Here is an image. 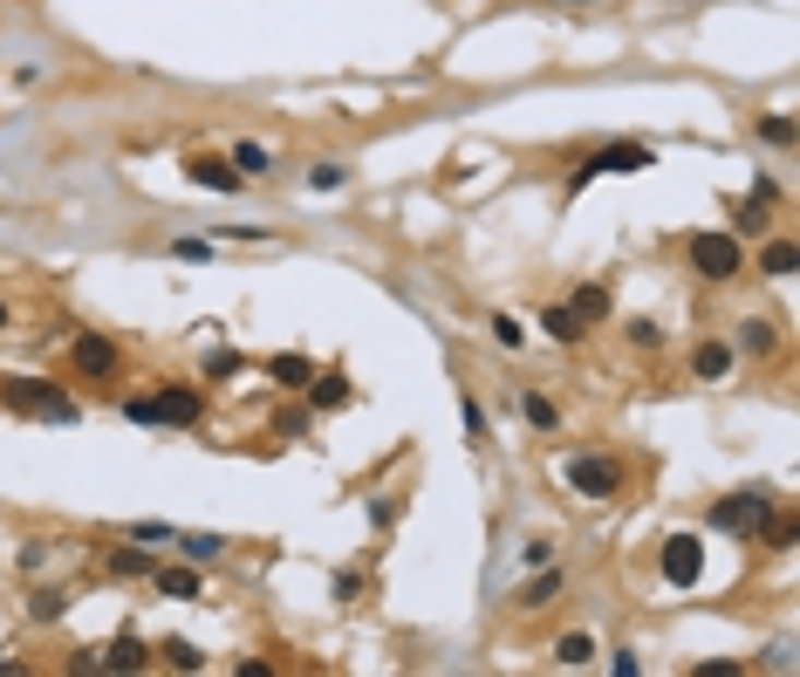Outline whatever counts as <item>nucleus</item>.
I'll use <instances>...</instances> for the list:
<instances>
[{
    "mask_svg": "<svg viewBox=\"0 0 800 677\" xmlns=\"http://www.w3.org/2000/svg\"><path fill=\"white\" fill-rule=\"evenodd\" d=\"M739 356H773V349H780V329H773L766 316H745L739 322V343H732Z\"/></svg>",
    "mask_w": 800,
    "mask_h": 677,
    "instance_id": "19",
    "label": "nucleus"
},
{
    "mask_svg": "<svg viewBox=\"0 0 800 677\" xmlns=\"http://www.w3.org/2000/svg\"><path fill=\"white\" fill-rule=\"evenodd\" d=\"M684 260H691V274H698V281L726 288V281L745 274V240H739V233H691V240H684Z\"/></svg>",
    "mask_w": 800,
    "mask_h": 677,
    "instance_id": "3",
    "label": "nucleus"
},
{
    "mask_svg": "<svg viewBox=\"0 0 800 677\" xmlns=\"http://www.w3.org/2000/svg\"><path fill=\"white\" fill-rule=\"evenodd\" d=\"M335 595H343V603H356V595H363V575H356V568H343V575H335Z\"/></svg>",
    "mask_w": 800,
    "mask_h": 677,
    "instance_id": "39",
    "label": "nucleus"
},
{
    "mask_svg": "<svg viewBox=\"0 0 800 677\" xmlns=\"http://www.w3.org/2000/svg\"><path fill=\"white\" fill-rule=\"evenodd\" d=\"M766 226H773V213H766L760 199H739V205H732V233H739V240H745V233H753V240H760Z\"/></svg>",
    "mask_w": 800,
    "mask_h": 677,
    "instance_id": "25",
    "label": "nucleus"
},
{
    "mask_svg": "<svg viewBox=\"0 0 800 677\" xmlns=\"http://www.w3.org/2000/svg\"><path fill=\"white\" fill-rule=\"evenodd\" d=\"M178 171L192 178V186H205V192H240L247 178L234 171V158H213V151H192V158H178Z\"/></svg>",
    "mask_w": 800,
    "mask_h": 677,
    "instance_id": "9",
    "label": "nucleus"
},
{
    "mask_svg": "<svg viewBox=\"0 0 800 677\" xmlns=\"http://www.w3.org/2000/svg\"><path fill=\"white\" fill-rule=\"evenodd\" d=\"M343 186H349V165H335V158L308 165V192H343Z\"/></svg>",
    "mask_w": 800,
    "mask_h": 677,
    "instance_id": "29",
    "label": "nucleus"
},
{
    "mask_svg": "<svg viewBox=\"0 0 800 677\" xmlns=\"http://www.w3.org/2000/svg\"><path fill=\"white\" fill-rule=\"evenodd\" d=\"M151 657H158V650H151L138 630H117V637H110V650H96V664H103V670H117V677L151 670Z\"/></svg>",
    "mask_w": 800,
    "mask_h": 677,
    "instance_id": "8",
    "label": "nucleus"
},
{
    "mask_svg": "<svg viewBox=\"0 0 800 677\" xmlns=\"http://www.w3.org/2000/svg\"><path fill=\"white\" fill-rule=\"evenodd\" d=\"M48 555H56V548H48V541H28V548H21V575H35V568H41Z\"/></svg>",
    "mask_w": 800,
    "mask_h": 677,
    "instance_id": "37",
    "label": "nucleus"
},
{
    "mask_svg": "<svg viewBox=\"0 0 800 677\" xmlns=\"http://www.w3.org/2000/svg\"><path fill=\"white\" fill-rule=\"evenodd\" d=\"M732 363H739L732 343H698V349H691V377H698V383H726Z\"/></svg>",
    "mask_w": 800,
    "mask_h": 677,
    "instance_id": "15",
    "label": "nucleus"
},
{
    "mask_svg": "<svg viewBox=\"0 0 800 677\" xmlns=\"http://www.w3.org/2000/svg\"><path fill=\"white\" fill-rule=\"evenodd\" d=\"M0 404L14 411V418H48V425H75L83 418V404L69 397L62 383H48V377H0Z\"/></svg>",
    "mask_w": 800,
    "mask_h": 677,
    "instance_id": "2",
    "label": "nucleus"
},
{
    "mask_svg": "<svg viewBox=\"0 0 800 677\" xmlns=\"http://www.w3.org/2000/svg\"><path fill=\"white\" fill-rule=\"evenodd\" d=\"M561 479H568V492H575V500L602 507V500H616V492H623V465L602 459V452H575V459L561 465Z\"/></svg>",
    "mask_w": 800,
    "mask_h": 677,
    "instance_id": "5",
    "label": "nucleus"
},
{
    "mask_svg": "<svg viewBox=\"0 0 800 677\" xmlns=\"http://www.w3.org/2000/svg\"><path fill=\"white\" fill-rule=\"evenodd\" d=\"M698 677H739V664H732V657H705Z\"/></svg>",
    "mask_w": 800,
    "mask_h": 677,
    "instance_id": "43",
    "label": "nucleus"
},
{
    "mask_svg": "<svg viewBox=\"0 0 800 677\" xmlns=\"http://www.w3.org/2000/svg\"><path fill=\"white\" fill-rule=\"evenodd\" d=\"M588 158H596V171H650L657 165V151L643 144V138H616V144H602V151H588Z\"/></svg>",
    "mask_w": 800,
    "mask_h": 677,
    "instance_id": "10",
    "label": "nucleus"
},
{
    "mask_svg": "<svg viewBox=\"0 0 800 677\" xmlns=\"http://www.w3.org/2000/svg\"><path fill=\"white\" fill-rule=\"evenodd\" d=\"M712 527L718 534H739V541H760L766 534V520H773V492H760V486H732V492H718L712 500Z\"/></svg>",
    "mask_w": 800,
    "mask_h": 677,
    "instance_id": "4",
    "label": "nucleus"
},
{
    "mask_svg": "<svg viewBox=\"0 0 800 677\" xmlns=\"http://www.w3.org/2000/svg\"><path fill=\"white\" fill-rule=\"evenodd\" d=\"M458 418H466V438H473V446H486V431H493V425H486V411H479L473 390H458Z\"/></svg>",
    "mask_w": 800,
    "mask_h": 677,
    "instance_id": "30",
    "label": "nucleus"
},
{
    "mask_svg": "<svg viewBox=\"0 0 800 677\" xmlns=\"http://www.w3.org/2000/svg\"><path fill=\"white\" fill-rule=\"evenodd\" d=\"M596 178H602V171H596V158H582L575 171H568V186H561V192H568V199H582L588 186H596Z\"/></svg>",
    "mask_w": 800,
    "mask_h": 677,
    "instance_id": "36",
    "label": "nucleus"
},
{
    "mask_svg": "<svg viewBox=\"0 0 800 677\" xmlns=\"http://www.w3.org/2000/svg\"><path fill=\"white\" fill-rule=\"evenodd\" d=\"M596 650H602V643L588 637V630H568V637L554 643V664H561V670H588V664H596Z\"/></svg>",
    "mask_w": 800,
    "mask_h": 677,
    "instance_id": "20",
    "label": "nucleus"
},
{
    "mask_svg": "<svg viewBox=\"0 0 800 677\" xmlns=\"http://www.w3.org/2000/svg\"><path fill=\"white\" fill-rule=\"evenodd\" d=\"M745 199H760V205H780V186H773V178L760 171V178H753V192H745Z\"/></svg>",
    "mask_w": 800,
    "mask_h": 677,
    "instance_id": "42",
    "label": "nucleus"
},
{
    "mask_svg": "<svg viewBox=\"0 0 800 677\" xmlns=\"http://www.w3.org/2000/svg\"><path fill=\"white\" fill-rule=\"evenodd\" d=\"M261 370L280 383V390H308V383H315V363H308V356H295V349H280V356H267L261 363Z\"/></svg>",
    "mask_w": 800,
    "mask_h": 677,
    "instance_id": "17",
    "label": "nucleus"
},
{
    "mask_svg": "<svg viewBox=\"0 0 800 677\" xmlns=\"http://www.w3.org/2000/svg\"><path fill=\"white\" fill-rule=\"evenodd\" d=\"M548 561H554V541H548V534L521 541V568H548Z\"/></svg>",
    "mask_w": 800,
    "mask_h": 677,
    "instance_id": "33",
    "label": "nucleus"
},
{
    "mask_svg": "<svg viewBox=\"0 0 800 677\" xmlns=\"http://www.w3.org/2000/svg\"><path fill=\"white\" fill-rule=\"evenodd\" d=\"M199 418H205V397L192 383H165L151 397H123V425H138V431H192Z\"/></svg>",
    "mask_w": 800,
    "mask_h": 677,
    "instance_id": "1",
    "label": "nucleus"
},
{
    "mask_svg": "<svg viewBox=\"0 0 800 677\" xmlns=\"http://www.w3.org/2000/svg\"><path fill=\"white\" fill-rule=\"evenodd\" d=\"M69 363H75V377H117L123 370V349L110 343V335H75V343H69Z\"/></svg>",
    "mask_w": 800,
    "mask_h": 677,
    "instance_id": "7",
    "label": "nucleus"
},
{
    "mask_svg": "<svg viewBox=\"0 0 800 677\" xmlns=\"http://www.w3.org/2000/svg\"><path fill=\"white\" fill-rule=\"evenodd\" d=\"M753 138H760V144H780V151H787V144H793V117H787V110H766V117L753 123Z\"/></svg>",
    "mask_w": 800,
    "mask_h": 677,
    "instance_id": "28",
    "label": "nucleus"
},
{
    "mask_svg": "<svg viewBox=\"0 0 800 677\" xmlns=\"http://www.w3.org/2000/svg\"><path fill=\"white\" fill-rule=\"evenodd\" d=\"M561 589H568V575H561V568L548 561V568H540V575H527L521 589H513V609H548Z\"/></svg>",
    "mask_w": 800,
    "mask_h": 677,
    "instance_id": "14",
    "label": "nucleus"
},
{
    "mask_svg": "<svg viewBox=\"0 0 800 677\" xmlns=\"http://www.w3.org/2000/svg\"><path fill=\"white\" fill-rule=\"evenodd\" d=\"M623 335H630V349H664V329L657 322H623Z\"/></svg>",
    "mask_w": 800,
    "mask_h": 677,
    "instance_id": "34",
    "label": "nucleus"
},
{
    "mask_svg": "<svg viewBox=\"0 0 800 677\" xmlns=\"http://www.w3.org/2000/svg\"><path fill=\"white\" fill-rule=\"evenodd\" d=\"M240 370H247V363H240L234 349H213V356H205V377H219V383H226V377H240Z\"/></svg>",
    "mask_w": 800,
    "mask_h": 677,
    "instance_id": "35",
    "label": "nucleus"
},
{
    "mask_svg": "<svg viewBox=\"0 0 800 677\" xmlns=\"http://www.w3.org/2000/svg\"><path fill=\"white\" fill-rule=\"evenodd\" d=\"M151 589L171 595V603H205V582L192 561H171V568H151Z\"/></svg>",
    "mask_w": 800,
    "mask_h": 677,
    "instance_id": "11",
    "label": "nucleus"
},
{
    "mask_svg": "<svg viewBox=\"0 0 800 677\" xmlns=\"http://www.w3.org/2000/svg\"><path fill=\"white\" fill-rule=\"evenodd\" d=\"M274 425H280V431H288V438H301V431H308V425H315V418H308V411H280V418H274Z\"/></svg>",
    "mask_w": 800,
    "mask_h": 677,
    "instance_id": "40",
    "label": "nucleus"
},
{
    "mask_svg": "<svg viewBox=\"0 0 800 677\" xmlns=\"http://www.w3.org/2000/svg\"><path fill=\"white\" fill-rule=\"evenodd\" d=\"M486 329H493V343H500V349H527L521 316H486Z\"/></svg>",
    "mask_w": 800,
    "mask_h": 677,
    "instance_id": "31",
    "label": "nucleus"
},
{
    "mask_svg": "<svg viewBox=\"0 0 800 677\" xmlns=\"http://www.w3.org/2000/svg\"><path fill=\"white\" fill-rule=\"evenodd\" d=\"M609 670H616V677H636L643 664H636V650H609Z\"/></svg>",
    "mask_w": 800,
    "mask_h": 677,
    "instance_id": "41",
    "label": "nucleus"
},
{
    "mask_svg": "<svg viewBox=\"0 0 800 677\" xmlns=\"http://www.w3.org/2000/svg\"><path fill=\"white\" fill-rule=\"evenodd\" d=\"M158 657H165L171 670H205V650H199L192 637H165V643H158Z\"/></svg>",
    "mask_w": 800,
    "mask_h": 677,
    "instance_id": "24",
    "label": "nucleus"
},
{
    "mask_svg": "<svg viewBox=\"0 0 800 677\" xmlns=\"http://www.w3.org/2000/svg\"><path fill=\"white\" fill-rule=\"evenodd\" d=\"M151 548H138V541H123V548H110L103 555V575H117V582H151Z\"/></svg>",
    "mask_w": 800,
    "mask_h": 677,
    "instance_id": "13",
    "label": "nucleus"
},
{
    "mask_svg": "<svg viewBox=\"0 0 800 677\" xmlns=\"http://www.w3.org/2000/svg\"><path fill=\"white\" fill-rule=\"evenodd\" d=\"M171 534H178V527H165V520H138V527L123 534V541H138V548H165Z\"/></svg>",
    "mask_w": 800,
    "mask_h": 677,
    "instance_id": "32",
    "label": "nucleus"
},
{
    "mask_svg": "<svg viewBox=\"0 0 800 677\" xmlns=\"http://www.w3.org/2000/svg\"><path fill=\"white\" fill-rule=\"evenodd\" d=\"M521 418H527L534 431H554V425H561V411H554V397H540V390H527V397H521Z\"/></svg>",
    "mask_w": 800,
    "mask_h": 677,
    "instance_id": "27",
    "label": "nucleus"
},
{
    "mask_svg": "<svg viewBox=\"0 0 800 677\" xmlns=\"http://www.w3.org/2000/svg\"><path fill=\"white\" fill-rule=\"evenodd\" d=\"M657 575H664L670 589H691V582L705 575V541H698V534H670L664 555H657Z\"/></svg>",
    "mask_w": 800,
    "mask_h": 677,
    "instance_id": "6",
    "label": "nucleus"
},
{
    "mask_svg": "<svg viewBox=\"0 0 800 677\" xmlns=\"http://www.w3.org/2000/svg\"><path fill=\"white\" fill-rule=\"evenodd\" d=\"M356 397V390H349V377L343 370H322L315 383H308V411H343Z\"/></svg>",
    "mask_w": 800,
    "mask_h": 677,
    "instance_id": "18",
    "label": "nucleus"
},
{
    "mask_svg": "<svg viewBox=\"0 0 800 677\" xmlns=\"http://www.w3.org/2000/svg\"><path fill=\"white\" fill-rule=\"evenodd\" d=\"M234 171L253 186V178H267V171H274V151H267L261 138H240V144H234Z\"/></svg>",
    "mask_w": 800,
    "mask_h": 677,
    "instance_id": "21",
    "label": "nucleus"
},
{
    "mask_svg": "<svg viewBox=\"0 0 800 677\" xmlns=\"http://www.w3.org/2000/svg\"><path fill=\"white\" fill-rule=\"evenodd\" d=\"M178 260H213V240H171Z\"/></svg>",
    "mask_w": 800,
    "mask_h": 677,
    "instance_id": "38",
    "label": "nucleus"
},
{
    "mask_svg": "<svg viewBox=\"0 0 800 677\" xmlns=\"http://www.w3.org/2000/svg\"><path fill=\"white\" fill-rule=\"evenodd\" d=\"M8 322H14V316H8V301H0V329H8Z\"/></svg>",
    "mask_w": 800,
    "mask_h": 677,
    "instance_id": "44",
    "label": "nucleus"
},
{
    "mask_svg": "<svg viewBox=\"0 0 800 677\" xmlns=\"http://www.w3.org/2000/svg\"><path fill=\"white\" fill-rule=\"evenodd\" d=\"M568 308H575V322H582V329H596V322H609V308H616V301H609L602 281H582V288L568 295Z\"/></svg>",
    "mask_w": 800,
    "mask_h": 677,
    "instance_id": "16",
    "label": "nucleus"
},
{
    "mask_svg": "<svg viewBox=\"0 0 800 677\" xmlns=\"http://www.w3.org/2000/svg\"><path fill=\"white\" fill-rule=\"evenodd\" d=\"M793 268H800V247L793 240H766L760 247V274L766 281H793Z\"/></svg>",
    "mask_w": 800,
    "mask_h": 677,
    "instance_id": "22",
    "label": "nucleus"
},
{
    "mask_svg": "<svg viewBox=\"0 0 800 677\" xmlns=\"http://www.w3.org/2000/svg\"><path fill=\"white\" fill-rule=\"evenodd\" d=\"M171 541H178V561H192V568L226 555V534H171Z\"/></svg>",
    "mask_w": 800,
    "mask_h": 677,
    "instance_id": "23",
    "label": "nucleus"
},
{
    "mask_svg": "<svg viewBox=\"0 0 800 677\" xmlns=\"http://www.w3.org/2000/svg\"><path fill=\"white\" fill-rule=\"evenodd\" d=\"M69 603H75V595H62V589H35V595H28V616H35V622H62Z\"/></svg>",
    "mask_w": 800,
    "mask_h": 677,
    "instance_id": "26",
    "label": "nucleus"
},
{
    "mask_svg": "<svg viewBox=\"0 0 800 677\" xmlns=\"http://www.w3.org/2000/svg\"><path fill=\"white\" fill-rule=\"evenodd\" d=\"M534 322H540V335H548V343H561V349H582V343H588V329L575 322V308H568V301H548Z\"/></svg>",
    "mask_w": 800,
    "mask_h": 677,
    "instance_id": "12",
    "label": "nucleus"
}]
</instances>
